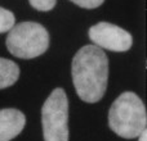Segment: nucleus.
<instances>
[{
	"instance_id": "nucleus-1",
	"label": "nucleus",
	"mask_w": 147,
	"mask_h": 141,
	"mask_svg": "<svg viewBox=\"0 0 147 141\" xmlns=\"http://www.w3.org/2000/svg\"><path fill=\"white\" fill-rule=\"evenodd\" d=\"M71 76L76 94L85 103H97L103 98L109 81V59L102 49L85 45L75 54Z\"/></svg>"
},
{
	"instance_id": "nucleus-2",
	"label": "nucleus",
	"mask_w": 147,
	"mask_h": 141,
	"mask_svg": "<svg viewBox=\"0 0 147 141\" xmlns=\"http://www.w3.org/2000/svg\"><path fill=\"white\" fill-rule=\"evenodd\" d=\"M109 126L123 139H134L147 126L143 101L132 91L123 92L109 110Z\"/></svg>"
},
{
	"instance_id": "nucleus-3",
	"label": "nucleus",
	"mask_w": 147,
	"mask_h": 141,
	"mask_svg": "<svg viewBox=\"0 0 147 141\" xmlns=\"http://www.w3.org/2000/svg\"><path fill=\"white\" fill-rule=\"evenodd\" d=\"M5 44L12 55L21 59H32L48 50L49 33L40 23L21 22L9 30Z\"/></svg>"
},
{
	"instance_id": "nucleus-4",
	"label": "nucleus",
	"mask_w": 147,
	"mask_h": 141,
	"mask_svg": "<svg viewBox=\"0 0 147 141\" xmlns=\"http://www.w3.org/2000/svg\"><path fill=\"white\" fill-rule=\"evenodd\" d=\"M44 141H69V99L63 88H54L41 108Z\"/></svg>"
},
{
	"instance_id": "nucleus-5",
	"label": "nucleus",
	"mask_w": 147,
	"mask_h": 141,
	"mask_svg": "<svg viewBox=\"0 0 147 141\" xmlns=\"http://www.w3.org/2000/svg\"><path fill=\"white\" fill-rule=\"evenodd\" d=\"M88 35L96 46L110 51H127L133 44L132 35L127 30L109 22L92 26Z\"/></svg>"
},
{
	"instance_id": "nucleus-6",
	"label": "nucleus",
	"mask_w": 147,
	"mask_h": 141,
	"mask_svg": "<svg viewBox=\"0 0 147 141\" xmlns=\"http://www.w3.org/2000/svg\"><path fill=\"white\" fill-rule=\"evenodd\" d=\"M26 124V117L18 109L0 110V141H10L22 132Z\"/></svg>"
},
{
	"instance_id": "nucleus-7",
	"label": "nucleus",
	"mask_w": 147,
	"mask_h": 141,
	"mask_svg": "<svg viewBox=\"0 0 147 141\" xmlns=\"http://www.w3.org/2000/svg\"><path fill=\"white\" fill-rule=\"evenodd\" d=\"M20 77L17 63L5 58H0V90L14 85Z\"/></svg>"
},
{
	"instance_id": "nucleus-8",
	"label": "nucleus",
	"mask_w": 147,
	"mask_h": 141,
	"mask_svg": "<svg viewBox=\"0 0 147 141\" xmlns=\"http://www.w3.org/2000/svg\"><path fill=\"white\" fill-rule=\"evenodd\" d=\"M16 25V17L10 10L4 9L0 7V33H4L7 31L12 30Z\"/></svg>"
},
{
	"instance_id": "nucleus-9",
	"label": "nucleus",
	"mask_w": 147,
	"mask_h": 141,
	"mask_svg": "<svg viewBox=\"0 0 147 141\" xmlns=\"http://www.w3.org/2000/svg\"><path fill=\"white\" fill-rule=\"evenodd\" d=\"M28 3L34 9L40 12H48L56 7L57 0H28Z\"/></svg>"
},
{
	"instance_id": "nucleus-10",
	"label": "nucleus",
	"mask_w": 147,
	"mask_h": 141,
	"mask_svg": "<svg viewBox=\"0 0 147 141\" xmlns=\"http://www.w3.org/2000/svg\"><path fill=\"white\" fill-rule=\"evenodd\" d=\"M74 4L79 5L81 8H85V9H94V8H98L99 5L103 4L105 0H70Z\"/></svg>"
},
{
	"instance_id": "nucleus-11",
	"label": "nucleus",
	"mask_w": 147,
	"mask_h": 141,
	"mask_svg": "<svg viewBox=\"0 0 147 141\" xmlns=\"http://www.w3.org/2000/svg\"><path fill=\"white\" fill-rule=\"evenodd\" d=\"M140 141H147V130L146 128L140 134Z\"/></svg>"
}]
</instances>
